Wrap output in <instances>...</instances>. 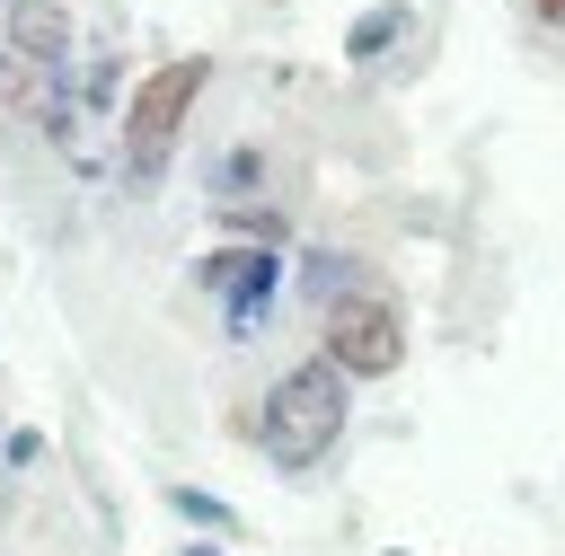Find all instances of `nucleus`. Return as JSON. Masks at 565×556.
I'll use <instances>...</instances> for the list:
<instances>
[{"mask_svg":"<svg viewBox=\"0 0 565 556\" xmlns=\"http://www.w3.org/2000/svg\"><path fill=\"white\" fill-rule=\"evenodd\" d=\"M344 415H353V379L327 362V353H309V362H291L274 388H265V406H256V441H265V459L274 468H318L335 441H344Z\"/></svg>","mask_w":565,"mask_h":556,"instance_id":"1","label":"nucleus"},{"mask_svg":"<svg viewBox=\"0 0 565 556\" xmlns=\"http://www.w3.org/2000/svg\"><path fill=\"white\" fill-rule=\"evenodd\" d=\"M203 88H212V53H177V62L141 71V88L124 106V168H132V185H150L168 168V150H177V132H185Z\"/></svg>","mask_w":565,"mask_h":556,"instance_id":"2","label":"nucleus"},{"mask_svg":"<svg viewBox=\"0 0 565 556\" xmlns=\"http://www.w3.org/2000/svg\"><path fill=\"white\" fill-rule=\"evenodd\" d=\"M318 353L344 371V379H388L397 362H406V309L388 300V291H344V300H327V318H318Z\"/></svg>","mask_w":565,"mask_h":556,"instance_id":"3","label":"nucleus"},{"mask_svg":"<svg viewBox=\"0 0 565 556\" xmlns=\"http://www.w3.org/2000/svg\"><path fill=\"white\" fill-rule=\"evenodd\" d=\"M203 282L221 291L230 335H256L265 309H274V291H282V247H212L203 256Z\"/></svg>","mask_w":565,"mask_h":556,"instance_id":"4","label":"nucleus"},{"mask_svg":"<svg viewBox=\"0 0 565 556\" xmlns=\"http://www.w3.org/2000/svg\"><path fill=\"white\" fill-rule=\"evenodd\" d=\"M9 35L35 53V62H71V18L53 9V0H18V18H9Z\"/></svg>","mask_w":565,"mask_h":556,"instance_id":"5","label":"nucleus"},{"mask_svg":"<svg viewBox=\"0 0 565 556\" xmlns=\"http://www.w3.org/2000/svg\"><path fill=\"white\" fill-rule=\"evenodd\" d=\"M406 26H415V9H406V0H380V9H362V18L344 26V53H353V62H380Z\"/></svg>","mask_w":565,"mask_h":556,"instance_id":"6","label":"nucleus"},{"mask_svg":"<svg viewBox=\"0 0 565 556\" xmlns=\"http://www.w3.org/2000/svg\"><path fill=\"white\" fill-rule=\"evenodd\" d=\"M212 194H221V203H256V194H265V150H256V141L221 150V159H212Z\"/></svg>","mask_w":565,"mask_h":556,"instance_id":"7","label":"nucleus"},{"mask_svg":"<svg viewBox=\"0 0 565 556\" xmlns=\"http://www.w3.org/2000/svg\"><path fill=\"white\" fill-rule=\"evenodd\" d=\"M300 291H309L318 309H327V300H344V291H353V256H335V247H309V256H300Z\"/></svg>","mask_w":565,"mask_h":556,"instance_id":"8","label":"nucleus"},{"mask_svg":"<svg viewBox=\"0 0 565 556\" xmlns=\"http://www.w3.org/2000/svg\"><path fill=\"white\" fill-rule=\"evenodd\" d=\"M168 503H177L185 521H203V530H238V512H230L221 494H203V485H168Z\"/></svg>","mask_w":565,"mask_h":556,"instance_id":"9","label":"nucleus"},{"mask_svg":"<svg viewBox=\"0 0 565 556\" xmlns=\"http://www.w3.org/2000/svg\"><path fill=\"white\" fill-rule=\"evenodd\" d=\"M521 9H530L539 26H556V35H565V0H521Z\"/></svg>","mask_w":565,"mask_h":556,"instance_id":"10","label":"nucleus"},{"mask_svg":"<svg viewBox=\"0 0 565 556\" xmlns=\"http://www.w3.org/2000/svg\"><path fill=\"white\" fill-rule=\"evenodd\" d=\"M185 556H212V547H185Z\"/></svg>","mask_w":565,"mask_h":556,"instance_id":"11","label":"nucleus"}]
</instances>
